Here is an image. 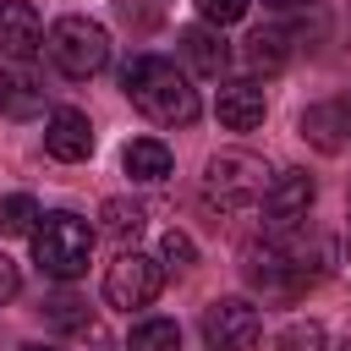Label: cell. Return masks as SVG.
Segmentation results:
<instances>
[{"mask_svg": "<svg viewBox=\"0 0 351 351\" xmlns=\"http://www.w3.org/2000/svg\"><path fill=\"white\" fill-rule=\"evenodd\" d=\"M49 60H55V71L88 82V77H99L110 66V33L99 22H88V16H60L49 27Z\"/></svg>", "mask_w": 351, "mask_h": 351, "instance_id": "4", "label": "cell"}, {"mask_svg": "<svg viewBox=\"0 0 351 351\" xmlns=\"http://www.w3.org/2000/svg\"><path fill=\"white\" fill-rule=\"evenodd\" d=\"M44 154L60 159V165L88 159V154H93V126H88V115H82V110H55L49 126H44Z\"/></svg>", "mask_w": 351, "mask_h": 351, "instance_id": "9", "label": "cell"}, {"mask_svg": "<svg viewBox=\"0 0 351 351\" xmlns=\"http://www.w3.org/2000/svg\"><path fill=\"white\" fill-rule=\"evenodd\" d=\"M181 55H186V60H192V71H203V77H219V71L230 66V49H225V38H219L208 22L181 33Z\"/></svg>", "mask_w": 351, "mask_h": 351, "instance_id": "12", "label": "cell"}, {"mask_svg": "<svg viewBox=\"0 0 351 351\" xmlns=\"http://www.w3.org/2000/svg\"><path fill=\"white\" fill-rule=\"evenodd\" d=\"M132 351H181V324L176 318H143L132 329Z\"/></svg>", "mask_w": 351, "mask_h": 351, "instance_id": "16", "label": "cell"}, {"mask_svg": "<svg viewBox=\"0 0 351 351\" xmlns=\"http://www.w3.org/2000/svg\"><path fill=\"white\" fill-rule=\"evenodd\" d=\"M22 351H49V346H22Z\"/></svg>", "mask_w": 351, "mask_h": 351, "instance_id": "25", "label": "cell"}, {"mask_svg": "<svg viewBox=\"0 0 351 351\" xmlns=\"http://www.w3.org/2000/svg\"><path fill=\"white\" fill-rule=\"evenodd\" d=\"M44 318H49L55 329H88V302H77V296H49V302H44Z\"/></svg>", "mask_w": 351, "mask_h": 351, "instance_id": "18", "label": "cell"}, {"mask_svg": "<svg viewBox=\"0 0 351 351\" xmlns=\"http://www.w3.org/2000/svg\"><path fill=\"white\" fill-rule=\"evenodd\" d=\"M197 11H203L208 27H230V22L247 16V0H197Z\"/></svg>", "mask_w": 351, "mask_h": 351, "instance_id": "20", "label": "cell"}, {"mask_svg": "<svg viewBox=\"0 0 351 351\" xmlns=\"http://www.w3.org/2000/svg\"><path fill=\"white\" fill-rule=\"evenodd\" d=\"M93 258V225L82 214H38L33 225V263L49 274V280H77Z\"/></svg>", "mask_w": 351, "mask_h": 351, "instance_id": "2", "label": "cell"}, {"mask_svg": "<svg viewBox=\"0 0 351 351\" xmlns=\"http://www.w3.org/2000/svg\"><path fill=\"white\" fill-rule=\"evenodd\" d=\"M44 44V22L27 0H5L0 5V55L5 60H33Z\"/></svg>", "mask_w": 351, "mask_h": 351, "instance_id": "8", "label": "cell"}, {"mask_svg": "<svg viewBox=\"0 0 351 351\" xmlns=\"http://www.w3.org/2000/svg\"><path fill=\"white\" fill-rule=\"evenodd\" d=\"M313 176L307 170H280L274 181H269V192H263V219L274 225V230H291V225H302L307 219V208H313Z\"/></svg>", "mask_w": 351, "mask_h": 351, "instance_id": "7", "label": "cell"}, {"mask_svg": "<svg viewBox=\"0 0 351 351\" xmlns=\"http://www.w3.org/2000/svg\"><path fill=\"white\" fill-rule=\"evenodd\" d=\"M16 291H22V274H16V263H11L5 252H0V307H5V302H11Z\"/></svg>", "mask_w": 351, "mask_h": 351, "instance_id": "22", "label": "cell"}, {"mask_svg": "<svg viewBox=\"0 0 351 351\" xmlns=\"http://www.w3.org/2000/svg\"><path fill=\"white\" fill-rule=\"evenodd\" d=\"M241 55H247V66H252V71H280V66H285V55H291V33H285V27H258V33L247 38V49H241Z\"/></svg>", "mask_w": 351, "mask_h": 351, "instance_id": "14", "label": "cell"}, {"mask_svg": "<svg viewBox=\"0 0 351 351\" xmlns=\"http://www.w3.org/2000/svg\"><path fill=\"white\" fill-rule=\"evenodd\" d=\"M33 225H38V203L27 192H16V197L0 203V230L5 236H33Z\"/></svg>", "mask_w": 351, "mask_h": 351, "instance_id": "17", "label": "cell"}, {"mask_svg": "<svg viewBox=\"0 0 351 351\" xmlns=\"http://www.w3.org/2000/svg\"><path fill=\"white\" fill-rule=\"evenodd\" d=\"M280 351H324V324L313 318H296L280 329Z\"/></svg>", "mask_w": 351, "mask_h": 351, "instance_id": "19", "label": "cell"}, {"mask_svg": "<svg viewBox=\"0 0 351 351\" xmlns=\"http://www.w3.org/2000/svg\"><path fill=\"white\" fill-rule=\"evenodd\" d=\"M340 351H351V340H346V346H340Z\"/></svg>", "mask_w": 351, "mask_h": 351, "instance_id": "26", "label": "cell"}, {"mask_svg": "<svg viewBox=\"0 0 351 351\" xmlns=\"http://www.w3.org/2000/svg\"><path fill=\"white\" fill-rule=\"evenodd\" d=\"M197 252H192V241L181 236V230H165V241H159V263H170V269H186Z\"/></svg>", "mask_w": 351, "mask_h": 351, "instance_id": "21", "label": "cell"}, {"mask_svg": "<svg viewBox=\"0 0 351 351\" xmlns=\"http://www.w3.org/2000/svg\"><path fill=\"white\" fill-rule=\"evenodd\" d=\"M121 93L159 126H192L197 121V88L186 82V71H176V60L165 55H132L121 66Z\"/></svg>", "mask_w": 351, "mask_h": 351, "instance_id": "1", "label": "cell"}, {"mask_svg": "<svg viewBox=\"0 0 351 351\" xmlns=\"http://www.w3.org/2000/svg\"><path fill=\"white\" fill-rule=\"evenodd\" d=\"M263 110H269V99H263V88H258L252 77H247V82H225L219 99H214V115H219V126H230V132L263 126Z\"/></svg>", "mask_w": 351, "mask_h": 351, "instance_id": "10", "label": "cell"}, {"mask_svg": "<svg viewBox=\"0 0 351 351\" xmlns=\"http://www.w3.org/2000/svg\"><path fill=\"white\" fill-rule=\"evenodd\" d=\"M121 165H126V176L132 181H165L170 176V148L159 143V137H132L126 143V154H121Z\"/></svg>", "mask_w": 351, "mask_h": 351, "instance_id": "13", "label": "cell"}, {"mask_svg": "<svg viewBox=\"0 0 351 351\" xmlns=\"http://www.w3.org/2000/svg\"><path fill=\"white\" fill-rule=\"evenodd\" d=\"M5 88H11V71H0V115H5Z\"/></svg>", "mask_w": 351, "mask_h": 351, "instance_id": "23", "label": "cell"}, {"mask_svg": "<svg viewBox=\"0 0 351 351\" xmlns=\"http://www.w3.org/2000/svg\"><path fill=\"white\" fill-rule=\"evenodd\" d=\"M203 340H208V351H252V346L263 340V318H258L252 302L219 296V302H208V313H203Z\"/></svg>", "mask_w": 351, "mask_h": 351, "instance_id": "6", "label": "cell"}, {"mask_svg": "<svg viewBox=\"0 0 351 351\" xmlns=\"http://www.w3.org/2000/svg\"><path fill=\"white\" fill-rule=\"evenodd\" d=\"M99 219H104L99 230H104L110 241H121V247H126V241H137V236H143V225H148L143 203H126V197H110V203L99 208Z\"/></svg>", "mask_w": 351, "mask_h": 351, "instance_id": "15", "label": "cell"}, {"mask_svg": "<svg viewBox=\"0 0 351 351\" xmlns=\"http://www.w3.org/2000/svg\"><path fill=\"white\" fill-rule=\"evenodd\" d=\"M269 181H274V170H269L258 154L225 148V154H214L208 170H203V197L219 203V208H252V203H263Z\"/></svg>", "mask_w": 351, "mask_h": 351, "instance_id": "3", "label": "cell"}, {"mask_svg": "<svg viewBox=\"0 0 351 351\" xmlns=\"http://www.w3.org/2000/svg\"><path fill=\"white\" fill-rule=\"evenodd\" d=\"M263 5H274V11H296L302 0H263Z\"/></svg>", "mask_w": 351, "mask_h": 351, "instance_id": "24", "label": "cell"}, {"mask_svg": "<svg viewBox=\"0 0 351 351\" xmlns=\"http://www.w3.org/2000/svg\"><path fill=\"white\" fill-rule=\"evenodd\" d=\"M159 285H165V263L148 258V252H137V247H126L110 263V274H104V302L121 307V313H132V307H148L159 296Z\"/></svg>", "mask_w": 351, "mask_h": 351, "instance_id": "5", "label": "cell"}, {"mask_svg": "<svg viewBox=\"0 0 351 351\" xmlns=\"http://www.w3.org/2000/svg\"><path fill=\"white\" fill-rule=\"evenodd\" d=\"M346 132H351V110H340V104H313V110H302V137H307L313 148L340 154V148H346Z\"/></svg>", "mask_w": 351, "mask_h": 351, "instance_id": "11", "label": "cell"}]
</instances>
